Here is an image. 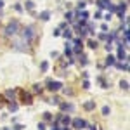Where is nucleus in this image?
I'll return each mask as SVG.
<instances>
[{
	"label": "nucleus",
	"mask_w": 130,
	"mask_h": 130,
	"mask_svg": "<svg viewBox=\"0 0 130 130\" xmlns=\"http://www.w3.org/2000/svg\"><path fill=\"white\" fill-rule=\"evenodd\" d=\"M106 64H115V57L109 56V57H107V61H106Z\"/></svg>",
	"instance_id": "nucleus-8"
},
{
	"label": "nucleus",
	"mask_w": 130,
	"mask_h": 130,
	"mask_svg": "<svg viewBox=\"0 0 130 130\" xmlns=\"http://www.w3.org/2000/svg\"><path fill=\"white\" fill-rule=\"evenodd\" d=\"M62 37H64V38H71V31H64V33H62Z\"/></svg>",
	"instance_id": "nucleus-12"
},
{
	"label": "nucleus",
	"mask_w": 130,
	"mask_h": 130,
	"mask_svg": "<svg viewBox=\"0 0 130 130\" xmlns=\"http://www.w3.org/2000/svg\"><path fill=\"white\" fill-rule=\"evenodd\" d=\"M118 57H120V59H125V57H127V56H125V52H123V49H120V52H118Z\"/></svg>",
	"instance_id": "nucleus-10"
},
{
	"label": "nucleus",
	"mask_w": 130,
	"mask_h": 130,
	"mask_svg": "<svg viewBox=\"0 0 130 130\" xmlns=\"http://www.w3.org/2000/svg\"><path fill=\"white\" fill-rule=\"evenodd\" d=\"M120 85H122V88H128V82H122Z\"/></svg>",
	"instance_id": "nucleus-13"
},
{
	"label": "nucleus",
	"mask_w": 130,
	"mask_h": 130,
	"mask_svg": "<svg viewBox=\"0 0 130 130\" xmlns=\"http://www.w3.org/2000/svg\"><path fill=\"white\" fill-rule=\"evenodd\" d=\"M102 115H104V116H107V115H109V107H107V106H104V107H102Z\"/></svg>",
	"instance_id": "nucleus-9"
},
{
	"label": "nucleus",
	"mask_w": 130,
	"mask_h": 130,
	"mask_svg": "<svg viewBox=\"0 0 130 130\" xmlns=\"http://www.w3.org/2000/svg\"><path fill=\"white\" fill-rule=\"evenodd\" d=\"M88 47L96 49V47H97V42H94V40H90V42H88Z\"/></svg>",
	"instance_id": "nucleus-11"
},
{
	"label": "nucleus",
	"mask_w": 130,
	"mask_h": 130,
	"mask_svg": "<svg viewBox=\"0 0 130 130\" xmlns=\"http://www.w3.org/2000/svg\"><path fill=\"white\" fill-rule=\"evenodd\" d=\"M16 30H17V23H12V24L7 26L5 33H7V35H16Z\"/></svg>",
	"instance_id": "nucleus-1"
},
{
	"label": "nucleus",
	"mask_w": 130,
	"mask_h": 130,
	"mask_svg": "<svg viewBox=\"0 0 130 130\" xmlns=\"http://www.w3.org/2000/svg\"><path fill=\"white\" fill-rule=\"evenodd\" d=\"M99 7H109V4H107V0H101V2H99Z\"/></svg>",
	"instance_id": "nucleus-6"
},
{
	"label": "nucleus",
	"mask_w": 130,
	"mask_h": 130,
	"mask_svg": "<svg viewBox=\"0 0 130 130\" xmlns=\"http://www.w3.org/2000/svg\"><path fill=\"white\" fill-rule=\"evenodd\" d=\"M49 16H50L49 12H42V14H40V17H42L43 21H47V19H49Z\"/></svg>",
	"instance_id": "nucleus-7"
},
{
	"label": "nucleus",
	"mask_w": 130,
	"mask_h": 130,
	"mask_svg": "<svg viewBox=\"0 0 130 130\" xmlns=\"http://www.w3.org/2000/svg\"><path fill=\"white\" fill-rule=\"evenodd\" d=\"M31 37H33V30H31V28H26L24 30V38H31Z\"/></svg>",
	"instance_id": "nucleus-4"
},
{
	"label": "nucleus",
	"mask_w": 130,
	"mask_h": 130,
	"mask_svg": "<svg viewBox=\"0 0 130 130\" xmlns=\"http://www.w3.org/2000/svg\"><path fill=\"white\" fill-rule=\"evenodd\" d=\"M47 68H49V64H47V62H42V69H43V71H45Z\"/></svg>",
	"instance_id": "nucleus-14"
},
{
	"label": "nucleus",
	"mask_w": 130,
	"mask_h": 130,
	"mask_svg": "<svg viewBox=\"0 0 130 130\" xmlns=\"http://www.w3.org/2000/svg\"><path fill=\"white\" fill-rule=\"evenodd\" d=\"M94 106H96V102H87V104H85V107H87V109H94Z\"/></svg>",
	"instance_id": "nucleus-5"
},
{
	"label": "nucleus",
	"mask_w": 130,
	"mask_h": 130,
	"mask_svg": "<svg viewBox=\"0 0 130 130\" xmlns=\"http://www.w3.org/2000/svg\"><path fill=\"white\" fill-rule=\"evenodd\" d=\"M49 88H50V90H59L61 83L59 82H49Z\"/></svg>",
	"instance_id": "nucleus-3"
},
{
	"label": "nucleus",
	"mask_w": 130,
	"mask_h": 130,
	"mask_svg": "<svg viewBox=\"0 0 130 130\" xmlns=\"http://www.w3.org/2000/svg\"><path fill=\"white\" fill-rule=\"evenodd\" d=\"M85 125H87V123H85L83 120H80V118H76V120L73 122V127H75V128H83Z\"/></svg>",
	"instance_id": "nucleus-2"
}]
</instances>
